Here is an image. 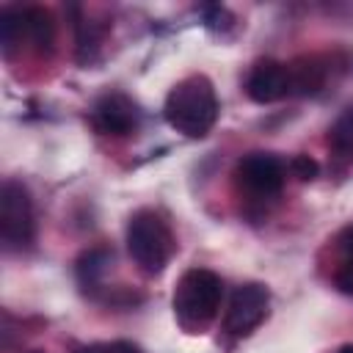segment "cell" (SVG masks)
Here are the masks:
<instances>
[{
    "instance_id": "cell-6",
    "label": "cell",
    "mask_w": 353,
    "mask_h": 353,
    "mask_svg": "<svg viewBox=\"0 0 353 353\" xmlns=\"http://www.w3.org/2000/svg\"><path fill=\"white\" fill-rule=\"evenodd\" d=\"M237 179L245 190L256 196H276L284 185V168L273 154L251 152L237 163Z\"/></svg>"
},
{
    "instance_id": "cell-19",
    "label": "cell",
    "mask_w": 353,
    "mask_h": 353,
    "mask_svg": "<svg viewBox=\"0 0 353 353\" xmlns=\"http://www.w3.org/2000/svg\"><path fill=\"white\" fill-rule=\"evenodd\" d=\"M339 353H353V345H342V347H339Z\"/></svg>"
},
{
    "instance_id": "cell-17",
    "label": "cell",
    "mask_w": 353,
    "mask_h": 353,
    "mask_svg": "<svg viewBox=\"0 0 353 353\" xmlns=\"http://www.w3.org/2000/svg\"><path fill=\"white\" fill-rule=\"evenodd\" d=\"M339 243H342V251H345V256H350V259H353V226H347V229L342 232Z\"/></svg>"
},
{
    "instance_id": "cell-5",
    "label": "cell",
    "mask_w": 353,
    "mask_h": 353,
    "mask_svg": "<svg viewBox=\"0 0 353 353\" xmlns=\"http://www.w3.org/2000/svg\"><path fill=\"white\" fill-rule=\"evenodd\" d=\"M268 301H270V295H268V290H265L262 284H256V281L240 284V287L232 292V298H229L226 317H223V328H226L229 334H237V336L254 331V328L265 320Z\"/></svg>"
},
{
    "instance_id": "cell-9",
    "label": "cell",
    "mask_w": 353,
    "mask_h": 353,
    "mask_svg": "<svg viewBox=\"0 0 353 353\" xmlns=\"http://www.w3.org/2000/svg\"><path fill=\"white\" fill-rule=\"evenodd\" d=\"M22 30H25V41L33 44L39 52H50L52 50L55 22H52V14L47 8H39V6L22 8Z\"/></svg>"
},
{
    "instance_id": "cell-8",
    "label": "cell",
    "mask_w": 353,
    "mask_h": 353,
    "mask_svg": "<svg viewBox=\"0 0 353 353\" xmlns=\"http://www.w3.org/2000/svg\"><path fill=\"white\" fill-rule=\"evenodd\" d=\"M91 121L105 135H130L138 127V110L124 94H108L94 105Z\"/></svg>"
},
{
    "instance_id": "cell-16",
    "label": "cell",
    "mask_w": 353,
    "mask_h": 353,
    "mask_svg": "<svg viewBox=\"0 0 353 353\" xmlns=\"http://www.w3.org/2000/svg\"><path fill=\"white\" fill-rule=\"evenodd\" d=\"M99 347H102V353H138V347L130 342H110V345H99Z\"/></svg>"
},
{
    "instance_id": "cell-10",
    "label": "cell",
    "mask_w": 353,
    "mask_h": 353,
    "mask_svg": "<svg viewBox=\"0 0 353 353\" xmlns=\"http://www.w3.org/2000/svg\"><path fill=\"white\" fill-rule=\"evenodd\" d=\"M25 39V30H22V11L19 8H6L0 14V44H3V52L11 55L17 44H22Z\"/></svg>"
},
{
    "instance_id": "cell-4",
    "label": "cell",
    "mask_w": 353,
    "mask_h": 353,
    "mask_svg": "<svg viewBox=\"0 0 353 353\" xmlns=\"http://www.w3.org/2000/svg\"><path fill=\"white\" fill-rule=\"evenodd\" d=\"M33 201L22 182L6 179L0 188V237L6 248H25L33 243Z\"/></svg>"
},
{
    "instance_id": "cell-15",
    "label": "cell",
    "mask_w": 353,
    "mask_h": 353,
    "mask_svg": "<svg viewBox=\"0 0 353 353\" xmlns=\"http://www.w3.org/2000/svg\"><path fill=\"white\" fill-rule=\"evenodd\" d=\"M204 19H207V28H212V30H223V28H229L232 22V17H229V11L226 8H221V6H210V8H204Z\"/></svg>"
},
{
    "instance_id": "cell-1",
    "label": "cell",
    "mask_w": 353,
    "mask_h": 353,
    "mask_svg": "<svg viewBox=\"0 0 353 353\" xmlns=\"http://www.w3.org/2000/svg\"><path fill=\"white\" fill-rule=\"evenodd\" d=\"M218 110H221V105L215 97V85L207 74L182 77L168 91L165 105H163L165 121L188 138H204L215 127Z\"/></svg>"
},
{
    "instance_id": "cell-7",
    "label": "cell",
    "mask_w": 353,
    "mask_h": 353,
    "mask_svg": "<svg viewBox=\"0 0 353 353\" xmlns=\"http://www.w3.org/2000/svg\"><path fill=\"white\" fill-rule=\"evenodd\" d=\"M245 94L259 105L276 102L284 94H290V69H287V63L273 61V58L259 61L251 69L248 80H245Z\"/></svg>"
},
{
    "instance_id": "cell-13",
    "label": "cell",
    "mask_w": 353,
    "mask_h": 353,
    "mask_svg": "<svg viewBox=\"0 0 353 353\" xmlns=\"http://www.w3.org/2000/svg\"><path fill=\"white\" fill-rule=\"evenodd\" d=\"M290 171H292V176H298L301 182H309V179H314V176L320 174V165H317V160L309 157V154H295V157L290 160Z\"/></svg>"
},
{
    "instance_id": "cell-18",
    "label": "cell",
    "mask_w": 353,
    "mask_h": 353,
    "mask_svg": "<svg viewBox=\"0 0 353 353\" xmlns=\"http://www.w3.org/2000/svg\"><path fill=\"white\" fill-rule=\"evenodd\" d=\"M77 353H102V347L99 345H88V347H80Z\"/></svg>"
},
{
    "instance_id": "cell-20",
    "label": "cell",
    "mask_w": 353,
    "mask_h": 353,
    "mask_svg": "<svg viewBox=\"0 0 353 353\" xmlns=\"http://www.w3.org/2000/svg\"><path fill=\"white\" fill-rule=\"evenodd\" d=\"M30 353H41V350H30Z\"/></svg>"
},
{
    "instance_id": "cell-11",
    "label": "cell",
    "mask_w": 353,
    "mask_h": 353,
    "mask_svg": "<svg viewBox=\"0 0 353 353\" xmlns=\"http://www.w3.org/2000/svg\"><path fill=\"white\" fill-rule=\"evenodd\" d=\"M108 251L105 248H91L85 251L80 259H77V279L83 287H97L102 270H105V262H108Z\"/></svg>"
},
{
    "instance_id": "cell-12",
    "label": "cell",
    "mask_w": 353,
    "mask_h": 353,
    "mask_svg": "<svg viewBox=\"0 0 353 353\" xmlns=\"http://www.w3.org/2000/svg\"><path fill=\"white\" fill-rule=\"evenodd\" d=\"M331 146L336 152L353 154V105L339 113V119L331 127Z\"/></svg>"
},
{
    "instance_id": "cell-3",
    "label": "cell",
    "mask_w": 353,
    "mask_h": 353,
    "mask_svg": "<svg viewBox=\"0 0 353 353\" xmlns=\"http://www.w3.org/2000/svg\"><path fill=\"white\" fill-rule=\"evenodd\" d=\"M221 292L223 284L218 279V273L207 270V268H190L182 273V279L176 281L174 290V314L185 328H201L207 325L221 306Z\"/></svg>"
},
{
    "instance_id": "cell-14",
    "label": "cell",
    "mask_w": 353,
    "mask_h": 353,
    "mask_svg": "<svg viewBox=\"0 0 353 353\" xmlns=\"http://www.w3.org/2000/svg\"><path fill=\"white\" fill-rule=\"evenodd\" d=\"M334 284H336V290H339V292L353 295V259H350V256H345L342 268H339V270H336V276H334Z\"/></svg>"
},
{
    "instance_id": "cell-2",
    "label": "cell",
    "mask_w": 353,
    "mask_h": 353,
    "mask_svg": "<svg viewBox=\"0 0 353 353\" xmlns=\"http://www.w3.org/2000/svg\"><path fill=\"white\" fill-rule=\"evenodd\" d=\"M174 234L171 226L154 212V210H138L127 223V251L132 262L149 273L157 276L174 256Z\"/></svg>"
}]
</instances>
